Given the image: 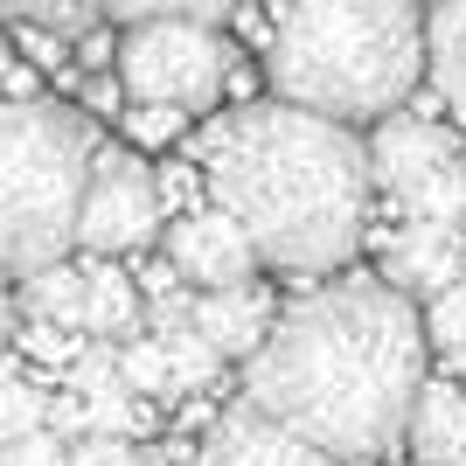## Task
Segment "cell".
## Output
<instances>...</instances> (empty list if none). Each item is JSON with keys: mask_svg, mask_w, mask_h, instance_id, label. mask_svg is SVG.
Instances as JSON below:
<instances>
[{"mask_svg": "<svg viewBox=\"0 0 466 466\" xmlns=\"http://www.w3.org/2000/svg\"><path fill=\"white\" fill-rule=\"evenodd\" d=\"M425 313L390 279H320L244 355V404L341 466L383 460L425 390Z\"/></svg>", "mask_w": 466, "mask_h": 466, "instance_id": "cell-1", "label": "cell"}, {"mask_svg": "<svg viewBox=\"0 0 466 466\" xmlns=\"http://www.w3.org/2000/svg\"><path fill=\"white\" fill-rule=\"evenodd\" d=\"M209 175V202L237 216L258 265L286 279H334L370 230V147L355 126L265 97L216 118L188 147Z\"/></svg>", "mask_w": 466, "mask_h": 466, "instance_id": "cell-2", "label": "cell"}, {"mask_svg": "<svg viewBox=\"0 0 466 466\" xmlns=\"http://www.w3.org/2000/svg\"><path fill=\"white\" fill-rule=\"evenodd\" d=\"M265 70L286 105L320 118H390L425 77V15L418 0H286Z\"/></svg>", "mask_w": 466, "mask_h": 466, "instance_id": "cell-3", "label": "cell"}, {"mask_svg": "<svg viewBox=\"0 0 466 466\" xmlns=\"http://www.w3.org/2000/svg\"><path fill=\"white\" fill-rule=\"evenodd\" d=\"M97 160V126L56 97L0 91V272L28 279L77 251V202Z\"/></svg>", "mask_w": 466, "mask_h": 466, "instance_id": "cell-4", "label": "cell"}, {"mask_svg": "<svg viewBox=\"0 0 466 466\" xmlns=\"http://www.w3.org/2000/svg\"><path fill=\"white\" fill-rule=\"evenodd\" d=\"M230 84V42L216 21H133L118 35V91L133 105L209 112Z\"/></svg>", "mask_w": 466, "mask_h": 466, "instance_id": "cell-5", "label": "cell"}, {"mask_svg": "<svg viewBox=\"0 0 466 466\" xmlns=\"http://www.w3.org/2000/svg\"><path fill=\"white\" fill-rule=\"evenodd\" d=\"M370 147V181L397 216H418V223H452L466 230V147L431 126V118L390 112L376 118Z\"/></svg>", "mask_w": 466, "mask_h": 466, "instance_id": "cell-6", "label": "cell"}, {"mask_svg": "<svg viewBox=\"0 0 466 466\" xmlns=\"http://www.w3.org/2000/svg\"><path fill=\"white\" fill-rule=\"evenodd\" d=\"M160 181L154 167L126 147H97L91 160V181H84V202H77V251L84 258H126V251H147L160 237Z\"/></svg>", "mask_w": 466, "mask_h": 466, "instance_id": "cell-7", "label": "cell"}, {"mask_svg": "<svg viewBox=\"0 0 466 466\" xmlns=\"http://www.w3.org/2000/svg\"><path fill=\"white\" fill-rule=\"evenodd\" d=\"M167 265L181 272V286L195 292H223V286H251L258 279V251H251V237L237 230V216L230 209H181L175 223H167Z\"/></svg>", "mask_w": 466, "mask_h": 466, "instance_id": "cell-8", "label": "cell"}, {"mask_svg": "<svg viewBox=\"0 0 466 466\" xmlns=\"http://www.w3.org/2000/svg\"><path fill=\"white\" fill-rule=\"evenodd\" d=\"M188 466H341L334 452H320L313 439H299L292 425L265 418V410L237 404L209 425V439L195 446Z\"/></svg>", "mask_w": 466, "mask_h": 466, "instance_id": "cell-9", "label": "cell"}, {"mask_svg": "<svg viewBox=\"0 0 466 466\" xmlns=\"http://www.w3.org/2000/svg\"><path fill=\"white\" fill-rule=\"evenodd\" d=\"M460 272H466V244H460L452 223H418V216H404V223L383 237V279L404 292V299H431V292H446Z\"/></svg>", "mask_w": 466, "mask_h": 466, "instance_id": "cell-10", "label": "cell"}, {"mask_svg": "<svg viewBox=\"0 0 466 466\" xmlns=\"http://www.w3.org/2000/svg\"><path fill=\"white\" fill-rule=\"evenodd\" d=\"M272 299H265V286H223V292H195V307H188V320H195V334L209 341L223 362H244V355L265 341V328H272Z\"/></svg>", "mask_w": 466, "mask_h": 466, "instance_id": "cell-11", "label": "cell"}, {"mask_svg": "<svg viewBox=\"0 0 466 466\" xmlns=\"http://www.w3.org/2000/svg\"><path fill=\"white\" fill-rule=\"evenodd\" d=\"M404 439H410V452L425 466L466 460V397L452 383H425L418 404H410V418H404Z\"/></svg>", "mask_w": 466, "mask_h": 466, "instance_id": "cell-12", "label": "cell"}, {"mask_svg": "<svg viewBox=\"0 0 466 466\" xmlns=\"http://www.w3.org/2000/svg\"><path fill=\"white\" fill-rule=\"evenodd\" d=\"M139 320H147V299L112 258H91L84 265V334L91 341H133Z\"/></svg>", "mask_w": 466, "mask_h": 466, "instance_id": "cell-13", "label": "cell"}, {"mask_svg": "<svg viewBox=\"0 0 466 466\" xmlns=\"http://www.w3.org/2000/svg\"><path fill=\"white\" fill-rule=\"evenodd\" d=\"M425 70H431V91L466 118V0H431V15H425Z\"/></svg>", "mask_w": 466, "mask_h": 466, "instance_id": "cell-14", "label": "cell"}, {"mask_svg": "<svg viewBox=\"0 0 466 466\" xmlns=\"http://www.w3.org/2000/svg\"><path fill=\"white\" fill-rule=\"evenodd\" d=\"M15 307L28 313V320H49V328L84 334V265L56 258V265L28 272V279H21V292H15Z\"/></svg>", "mask_w": 466, "mask_h": 466, "instance_id": "cell-15", "label": "cell"}, {"mask_svg": "<svg viewBox=\"0 0 466 466\" xmlns=\"http://www.w3.org/2000/svg\"><path fill=\"white\" fill-rule=\"evenodd\" d=\"M425 349L439 370H460L466 376V272L452 279L446 292L425 299Z\"/></svg>", "mask_w": 466, "mask_h": 466, "instance_id": "cell-16", "label": "cell"}, {"mask_svg": "<svg viewBox=\"0 0 466 466\" xmlns=\"http://www.w3.org/2000/svg\"><path fill=\"white\" fill-rule=\"evenodd\" d=\"M160 349H167V376H175V397H195V390H209L216 383V370H223V355L195 334V320L188 328H175V334H154Z\"/></svg>", "mask_w": 466, "mask_h": 466, "instance_id": "cell-17", "label": "cell"}, {"mask_svg": "<svg viewBox=\"0 0 466 466\" xmlns=\"http://www.w3.org/2000/svg\"><path fill=\"white\" fill-rule=\"evenodd\" d=\"M42 418H49V397L21 376L15 355H0V446L21 439V431H42Z\"/></svg>", "mask_w": 466, "mask_h": 466, "instance_id": "cell-18", "label": "cell"}, {"mask_svg": "<svg viewBox=\"0 0 466 466\" xmlns=\"http://www.w3.org/2000/svg\"><path fill=\"white\" fill-rule=\"evenodd\" d=\"M118 376H126V390H133V397H147V404H154V397H175V376H167V349H160L147 328H139L133 341H118Z\"/></svg>", "mask_w": 466, "mask_h": 466, "instance_id": "cell-19", "label": "cell"}, {"mask_svg": "<svg viewBox=\"0 0 466 466\" xmlns=\"http://www.w3.org/2000/svg\"><path fill=\"white\" fill-rule=\"evenodd\" d=\"M84 410H91V431H105V439H139V431L154 425V410H147V397H133L126 390V376L105 390H91L84 397Z\"/></svg>", "mask_w": 466, "mask_h": 466, "instance_id": "cell-20", "label": "cell"}, {"mask_svg": "<svg viewBox=\"0 0 466 466\" xmlns=\"http://www.w3.org/2000/svg\"><path fill=\"white\" fill-rule=\"evenodd\" d=\"M0 15L21 28H49V35H77L105 15V0H0Z\"/></svg>", "mask_w": 466, "mask_h": 466, "instance_id": "cell-21", "label": "cell"}, {"mask_svg": "<svg viewBox=\"0 0 466 466\" xmlns=\"http://www.w3.org/2000/svg\"><path fill=\"white\" fill-rule=\"evenodd\" d=\"M237 0H105V15L112 21H223Z\"/></svg>", "mask_w": 466, "mask_h": 466, "instance_id": "cell-22", "label": "cell"}, {"mask_svg": "<svg viewBox=\"0 0 466 466\" xmlns=\"http://www.w3.org/2000/svg\"><path fill=\"white\" fill-rule=\"evenodd\" d=\"M0 466H70V446H63L56 431H21V439H7L0 446Z\"/></svg>", "mask_w": 466, "mask_h": 466, "instance_id": "cell-23", "label": "cell"}, {"mask_svg": "<svg viewBox=\"0 0 466 466\" xmlns=\"http://www.w3.org/2000/svg\"><path fill=\"white\" fill-rule=\"evenodd\" d=\"M181 118L188 112H167V105H126V139L133 147H167L181 133Z\"/></svg>", "mask_w": 466, "mask_h": 466, "instance_id": "cell-24", "label": "cell"}, {"mask_svg": "<svg viewBox=\"0 0 466 466\" xmlns=\"http://www.w3.org/2000/svg\"><path fill=\"white\" fill-rule=\"evenodd\" d=\"M70 466H133V439H105V431H91V439L70 446Z\"/></svg>", "mask_w": 466, "mask_h": 466, "instance_id": "cell-25", "label": "cell"}, {"mask_svg": "<svg viewBox=\"0 0 466 466\" xmlns=\"http://www.w3.org/2000/svg\"><path fill=\"white\" fill-rule=\"evenodd\" d=\"M15 292H7V272H0V355H7V349H15V328H21V320H15Z\"/></svg>", "mask_w": 466, "mask_h": 466, "instance_id": "cell-26", "label": "cell"}, {"mask_svg": "<svg viewBox=\"0 0 466 466\" xmlns=\"http://www.w3.org/2000/svg\"><path fill=\"white\" fill-rule=\"evenodd\" d=\"M133 466H175V460H167V452H139L133 446Z\"/></svg>", "mask_w": 466, "mask_h": 466, "instance_id": "cell-27", "label": "cell"}, {"mask_svg": "<svg viewBox=\"0 0 466 466\" xmlns=\"http://www.w3.org/2000/svg\"><path fill=\"white\" fill-rule=\"evenodd\" d=\"M418 466H425V460H418ZM452 466H466V460H452Z\"/></svg>", "mask_w": 466, "mask_h": 466, "instance_id": "cell-28", "label": "cell"}]
</instances>
